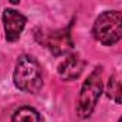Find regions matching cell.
Segmentation results:
<instances>
[{
	"instance_id": "obj_8",
	"label": "cell",
	"mask_w": 122,
	"mask_h": 122,
	"mask_svg": "<svg viewBox=\"0 0 122 122\" xmlns=\"http://www.w3.org/2000/svg\"><path fill=\"white\" fill-rule=\"evenodd\" d=\"M108 96L115 101L116 103H121V81H119V75L115 73L109 78V82H108Z\"/></svg>"
},
{
	"instance_id": "obj_5",
	"label": "cell",
	"mask_w": 122,
	"mask_h": 122,
	"mask_svg": "<svg viewBox=\"0 0 122 122\" xmlns=\"http://www.w3.org/2000/svg\"><path fill=\"white\" fill-rule=\"evenodd\" d=\"M40 42H43L46 45V47H49L52 50L53 55L59 56V55H63L66 53L68 50L72 49V39H71V35L68 30H57V32H52V33H47L45 35Z\"/></svg>"
},
{
	"instance_id": "obj_6",
	"label": "cell",
	"mask_w": 122,
	"mask_h": 122,
	"mask_svg": "<svg viewBox=\"0 0 122 122\" xmlns=\"http://www.w3.org/2000/svg\"><path fill=\"white\" fill-rule=\"evenodd\" d=\"M83 68H85L83 59L79 55H71L59 65L57 72L63 81H75L81 76Z\"/></svg>"
},
{
	"instance_id": "obj_7",
	"label": "cell",
	"mask_w": 122,
	"mask_h": 122,
	"mask_svg": "<svg viewBox=\"0 0 122 122\" xmlns=\"http://www.w3.org/2000/svg\"><path fill=\"white\" fill-rule=\"evenodd\" d=\"M12 122H42V118L36 109L30 106H22L13 113Z\"/></svg>"
},
{
	"instance_id": "obj_4",
	"label": "cell",
	"mask_w": 122,
	"mask_h": 122,
	"mask_svg": "<svg viewBox=\"0 0 122 122\" xmlns=\"http://www.w3.org/2000/svg\"><path fill=\"white\" fill-rule=\"evenodd\" d=\"M3 26L6 39L9 42H15L20 37V33L26 26V17L15 9H6L3 12Z\"/></svg>"
},
{
	"instance_id": "obj_1",
	"label": "cell",
	"mask_w": 122,
	"mask_h": 122,
	"mask_svg": "<svg viewBox=\"0 0 122 122\" xmlns=\"http://www.w3.org/2000/svg\"><path fill=\"white\" fill-rule=\"evenodd\" d=\"M13 81L16 88L27 93H36L43 85L42 68L39 62L29 55H23L19 57L16 69L13 73Z\"/></svg>"
},
{
	"instance_id": "obj_2",
	"label": "cell",
	"mask_w": 122,
	"mask_h": 122,
	"mask_svg": "<svg viewBox=\"0 0 122 122\" xmlns=\"http://www.w3.org/2000/svg\"><path fill=\"white\" fill-rule=\"evenodd\" d=\"M93 36L105 46L116 43L122 36V15L118 10L99 15L93 25Z\"/></svg>"
},
{
	"instance_id": "obj_3",
	"label": "cell",
	"mask_w": 122,
	"mask_h": 122,
	"mask_svg": "<svg viewBox=\"0 0 122 122\" xmlns=\"http://www.w3.org/2000/svg\"><path fill=\"white\" fill-rule=\"evenodd\" d=\"M102 93V68H96L89 78L83 82L79 99H78V115L81 118H88Z\"/></svg>"
}]
</instances>
